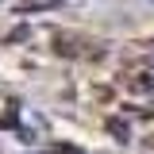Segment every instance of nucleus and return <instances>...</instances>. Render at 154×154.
Segmentation results:
<instances>
[{
	"instance_id": "1",
	"label": "nucleus",
	"mask_w": 154,
	"mask_h": 154,
	"mask_svg": "<svg viewBox=\"0 0 154 154\" xmlns=\"http://www.w3.org/2000/svg\"><path fill=\"white\" fill-rule=\"evenodd\" d=\"M50 4H58V0H23V8H50Z\"/></svg>"
}]
</instances>
